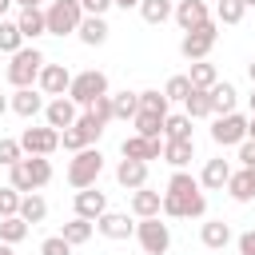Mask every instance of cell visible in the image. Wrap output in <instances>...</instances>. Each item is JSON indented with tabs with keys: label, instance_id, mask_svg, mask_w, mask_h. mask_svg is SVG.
Wrapping results in <instances>:
<instances>
[{
	"label": "cell",
	"instance_id": "1",
	"mask_svg": "<svg viewBox=\"0 0 255 255\" xmlns=\"http://www.w3.org/2000/svg\"><path fill=\"white\" fill-rule=\"evenodd\" d=\"M203 211H207V195H203L199 179L187 167H175L167 187H163L159 215H167V219H203Z\"/></svg>",
	"mask_w": 255,
	"mask_h": 255
},
{
	"label": "cell",
	"instance_id": "2",
	"mask_svg": "<svg viewBox=\"0 0 255 255\" xmlns=\"http://www.w3.org/2000/svg\"><path fill=\"white\" fill-rule=\"evenodd\" d=\"M8 183L24 195V191H40L52 183V159L48 155H24L8 167Z\"/></svg>",
	"mask_w": 255,
	"mask_h": 255
},
{
	"label": "cell",
	"instance_id": "3",
	"mask_svg": "<svg viewBox=\"0 0 255 255\" xmlns=\"http://www.w3.org/2000/svg\"><path fill=\"white\" fill-rule=\"evenodd\" d=\"M44 64H48L44 52H40L36 44H24V48L12 52V60H8V84H12V88H36V76H40Z\"/></svg>",
	"mask_w": 255,
	"mask_h": 255
},
{
	"label": "cell",
	"instance_id": "4",
	"mask_svg": "<svg viewBox=\"0 0 255 255\" xmlns=\"http://www.w3.org/2000/svg\"><path fill=\"white\" fill-rule=\"evenodd\" d=\"M100 175H104V151H100L96 143L72 151V159H68V183H72L76 191H80V187H92Z\"/></svg>",
	"mask_w": 255,
	"mask_h": 255
},
{
	"label": "cell",
	"instance_id": "5",
	"mask_svg": "<svg viewBox=\"0 0 255 255\" xmlns=\"http://www.w3.org/2000/svg\"><path fill=\"white\" fill-rule=\"evenodd\" d=\"M108 76L100 68H84V72H72V84H68V100L76 108H88L96 96H108Z\"/></svg>",
	"mask_w": 255,
	"mask_h": 255
},
{
	"label": "cell",
	"instance_id": "6",
	"mask_svg": "<svg viewBox=\"0 0 255 255\" xmlns=\"http://www.w3.org/2000/svg\"><path fill=\"white\" fill-rule=\"evenodd\" d=\"M131 239L139 243L143 255H167V247H171V227L159 223V215H147V219H135V235H131Z\"/></svg>",
	"mask_w": 255,
	"mask_h": 255
},
{
	"label": "cell",
	"instance_id": "7",
	"mask_svg": "<svg viewBox=\"0 0 255 255\" xmlns=\"http://www.w3.org/2000/svg\"><path fill=\"white\" fill-rule=\"evenodd\" d=\"M44 20H48V36H76L84 8H80V0H52L44 8Z\"/></svg>",
	"mask_w": 255,
	"mask_h": 255
},
{
	"label": "cell",
	"instance_id": "8",
	"mask_svg": "<svg viewBox=\"0 0 255 255\" xmlns=\"http://www.w3.org/2000/svg\"><path fill=\"white\" fill-rule=\"evenodd\" d=\"M215 40H219V24H215V16H211L207 24L183 32V40H179V56H183V60H207L211 48H215Z\"/></svg>",
	"mask_w": 255,
	"mask_h": 255
},
{
	"label": "cell",
	"instance_id": "9",
	"mask_svg": "<svg viewBox=\"0 0 255 255\" xmlns=\"http://www.w3.org/2000/svg\"><path fill=\"white\" fill-rule=\"evenodd\" d=\"M211 139H215L219 147H239V143L247 139V116H239V112L215 116V124H211Z\"/></svg>",
	"mask_w": 255,
	"mask_h": 255
},
{
	"label": "cell",
	"instance_id": "10",
	"mask_svg": "<svg viewBox=\"0 0 255 255\" xmlns=\"http://www.w3.org/2000/svg\"><path fill=\"white\" fill-rule=\"evenodd\" d=\"M20 147H24V155H52L56 147H60V131L56 128H24L20 131Z\"/></svg>",
	"mask_w": 255,
	"mask_h": 255
},
{
	"label": "cell",
	"instance_id": "11",
	"mask_svg": "<svg viewBox=\"0 0 255 255\" xmlns=\"http://www.w3.org/2000/svg\"><path fill=\"white\" fill-rule=\"evenodd\" d=\"M96 231L104 235V239H131L135 235V215H128V211H104L100 219H96Z\"/></svg>",
	"mask_w": 255,
	"mask_h": 255
},
{
	"label": "cell",
	"instance_id": "12",
	"mask_svg": "<svg viewBox=\"0 0 255 255\" xmlns=\"http://www.w3.org/2000/svg\"><path fill=\"white\" fill-rule=\"evenodd\" d=\"M44 92L40 88H16L12 96H8V112H16L20 120H36L40 112H44Z\"/></svg>",
	"mask_w": 255,
	"mask_h": 255
},
{
	"label": "cell",
	"instance_id": "13",
	"mask_svg": "<svg viewBox=\"0 0 255 255\" xmlns=\"http://www.w3.org/2000/svg\"><path fill=\"white\" fill-rule=\"evenodd\" d=\"M120 151H124V159H143V163H151V159L163 155V135L147 139V135H135V131H131V135L120 143Z\"/></svg>",
	"mask_w": 255,
	"mask_h": 255
},
{
	"label": "cell",
	"instance_id": "14",
	"mask_svg": "<svg viewBox=\"0 0 255 255\" xmlns=\"http://www.w3.org/2000/svg\"><path fill=\"white\" fill-rule=\"evenodd\" d=\"M68 84H72L68 64H44L40 76H36V88H40L44 96H68Z\"/></svg>",
	"mask_w": 255,
	"mask_h": 255
},
{
	"label": "cell",
	"instance_id": "15",
	"mask_svg": "<svg viewBox=\"0 0 255 255\" xmlns=\"http://www.w3.org/2000/svg\"><path fill=\"white\" fill-rule=\"evenodd\" d=\"M76 116H80V108H76L68 96H52V100L44 104V124H48V128H56V131L72 128V124H76Z\"/></svg>",
	"mask_w": 255,
	"mask_h": 255
},
{
	"label": "cell",
	"instance_id": "16",
	"mask_svg": "<svg viewBox=\"0 0 255 255\" xmlns=\"http://www.w3.org/2000/svg\"><path fill=\"white\" fill-rule=\"evenodd\" d=\"M171 20H175L183 32H191V28H199V24H207V20H211V8H207L203 0H175Z\"/></svg>",
	"mask_w": 255,
	"mask_h": 255
},
{
	"label": "cell",
	"instance_id": "17",
	"mask_svg": "<svg viewBox=\"0 0 255 255\" xmlns=\"http://www.w3.org/2000/svg\"><path fill=\"white\" fill-rule=\"evenodd\" d=\"M227 179H231V163H227L223 155L207 159V163H203V171H199V187H203V191H223V187H227Z\"/></svg>",
	"mask_w": 255,
	"mask_h": 255
},
{
	"label": "cell",
	"instance_id": "18",
	"mask_svg": "<svg viewBox=\"0 0 255 255\" xmlns=\"http://www.w3.org/2000/svg\"><path fill=\"white\" fill-rule=\"evenodd\" d=\"M104 211H108V195H104L96 183L76 191V215H84V219H100Z\"/></svg>",
	"mask_w": 255,
	"mask_h": 255
},
{
	"label": "cell",
	"instance_id": "19",
	"mask_svg": "<svg viewBox=\"0 0 255 255\" xmlns=\"http://www.w3.org/2000/svg\"><path fill=\"white\" fill-rule=\"evenodd\" d=\"M76 36H80V44H88V48H100V44H108L112 28H108V20H104V16H88V12H84V20H80Z\"/></svg>",
	"mask_w": 255,
	"mask_h": 255
},
{
	"label": "cell",
	"instance_id": "20",
	"mask_svg": "<svg viewBox=\"0 0 255 255\" xmlns=\"http://www.w3.org/2000/svg\"><path fill=\"white\" fill-rule=\"evenodd\" d=\"M16 24H20V36H24V44H28V40L36 44L40 36H48V20H44V8H20Z\"/></svg>",
	"mask_w": 255,
	"mask_h": 255
},
{
	"label": "cell",
	"instance_id": "21",
	"mask_svg": "<svg viewBox=\"0 0 255 255\" xmlns=\"http://www.w3.org/2000/svg\"><path fill=\"white\" fill-rule=\"evenodd\" d=\"M207 96H211V116H227V112H235V104H239V92H235V84H227V80H215V84L207 88Z\"/></svg>",
	"mask_w": 255,
	"mask_h": 255
},
{
	"label": "cell",
	"instance_id": "22",
	"mask_svg": "<svg viewBox=\"0 0 255 255\" xmlns=\"http://www.w3.org/2000/svg\"><path fill=\"white\" fill-rule=\"evenodd\" d=\"M116 183L128 187V191L143 187V183H147V163H143V159H120V163H116Z\"/></svg>",
	"mask_w": 255,
	"mask_h": 255
},
{
	"label": "cell",
	"instance_id": "23",
	"mask_svg": "<svg viewBox=\"0 0 255 255\" xmlns=\"http://www.w3.org/2000/svg\"><path fill=\"white\" fill-rule=\"evenodd\" d=\"M199 243H203L207 251H223V247L231 243V223H223V219L199 223Z\"/></svg>",
	"mask_w": 255,
	"mask_h": 255
},
{
	"label": "cell",
	"instance_id": "24",
	"mask_svg": "<svg viewBox=\"0 0 255 255\" xmlns=\"http://www.w3.org/2000/svg\"><path fill=\"white\" fill-rule=\"evenodd\" d=\"M227 195H231L235 203H251V199H255V167H239V171H231V179H227Z\"/></svg>",
	"mask_w": 255,
	"mask_h": 255
},
{
	"label": "cell",
	"instance_id": "25",
	"mask_svg": "<svg viewBox=\"0 0 255 255\" xmlns=\"http://www.w3.org/2000/svg\"><path fill=\"white\" fill-rule=\"evenodd\" d=\"M28 227H36V223H44L48 219V199L40 195V191H24L20 195V211H16Z\"/></svg>",
	"mask_w": 255,
	"mask_h": 255
},
{
	"label": "cell",
	"instance_id": "26",
	"mask_svg": "<svg viewBox=\"0 0 255 255\" xmlns=\"http://www.w3.org/2000/svg\"><path fill=\"white\" fill-rule=\"evenodd\" d=\"M159 159L171 163V167H187L195 159V139H163V155Z\"/></svg>",
	"mask_w": 255,
	"mask_h": 255
},
{
	"label": "cell",
	"instance_id": "27",
	"mask_svg": "<svg viewBox=\"0 0 255 255\" xmlns=\"http://www.w3.org/2000/svg\"><path fill=\"white\" fill-rule=\"evenodd\" d=\"M159 199H163V191H151L147 183H143V187H135V191H131V215H135V219L159 215Z\"/></svg>",
	"mask_w": 255,
	"mask_h": 255
},
{
	"label": "cell",
	"instance_id": "28",
	"mask_svg": "<svg viewBox=\"0 0 255 255\" xmlns=\"http://www.w3.org/2000/svg\"><path fill=\"white\" fill-rule=\"evenodd\" d=\"M72 247H84L92 235H96V219H84V215H72L68 223H64V231H60Z\"/></svg>",
	"mask_w": 255,
	"mask_h": 255
},
{
	"label": "cell",
	"instance_id": "29",
	"mask_svg": "<svg viewBox=\"0 0 255 255\" xmlns=\"http://www.w3.org/2000/svg\"><path fill=\"white\" fill-rule=\"evenodd\" d=\"M183 116H191V120H207V116H211V96H207V88H191V92H187Z\"/></svg>",
	"mask_w": 255,
	"mask_h": 255
},
{
	"label": "cell",
	"instance_id": "30",
	"mask_svg": "<svg viewBox=\"0 0 255 255\" xmlns=\"http://www.w3.org/2000/svg\"><path fill=\"white\" fill-rule=\"evenodd\" d=\"M175 12V0H139V16L147 24H167Z\"/></svg>",
	"mask_w": 255,
	"mask_h": 255
},
{
	"label": "cell",
	"instance_id": "31",
	"mask_svg": "<svg viewBox=\"0 0 255 255\" xmlns=\"http://www.w3.org/2000/svg\"><path fill=\"white\" fill-rule=\"evenodd\" d=\"M135 112H139V92H116V96H112V116H116V120L131 124Z\"/></svg>",
	"mask_w": 255,
	"mask_h": 255
},
{
	"label": "cell",
	"instance_id": "32",
	"mask_svg": "<svg viewBox=\"0 0 255 255\" xmlns=\"http://www.w3.org/2000/svg\"><path fill=\"white\" fill-rule=\"evenodd\" d=\"M163 120H167V116H155V112H135V116H131V128H135V135L155 139V135H163Z\"/></svg>",
	"mask_w": 255,
	"mask_h": 255
},
{
	"label": "cell",
	"instance_id": "33",
	"mask_svg": "<svg viewBox=\"0 0 255 255\" xmlns=\"http://www.w3.org/2000/svg\"><path fill=\"white\" fill-rule=\"evenodd\" d=\"M28 231H32V227H28L20 215H4V219H0V243H12V247H16V243L28 239Z\"/></svg>",
	"mask_w": 255,
	"mask_h": 255
},
{
	"label": "cell",
	"instance_id": "34",
	"mask_svg": "<svg viewBox=\"0 0 255 255\" xmlns=\"http://www.w3.org/2000/svg\"><path fill=\"white\" fill-rule=\"evenodd\" d=\"M191 116H183V112H167V120H163V139H191Z\"/></svg>",
	"mask_w": 255,
	"mask_h": 255
},
{
	"label": "cell",
	"instance_id": "35",
	"mask_svg": "<svg viewBox=\"0 0 255 255\" xmlns=\"http://www.w3.org/2000/svg\"><path fill=\"white\" fill-rule=\"evenodd\" d=\"M215 24H239L247 16V4L243 0H215Z\"/></svg>",
	"mask_w": 255,
	"mask_h": 255
},
{
	"label": "cell",
	"instance_id": "36",
	"mask_svg": "<svg viewBox=\"0 0 255 255\" xmlns=\"http://www.w3.org/2000/svg\"><path fill=\"white\" fill-rule=\"evenodd\" d=\"M187 80H191V88H211V84L219 80V72H215V64H211V60H191Z\"/></svg>",
	"mask_w": 255,
	"mask_h": 255
},
{
	"label": "cell",
	"instance_id": "37",
	"mask_svg": "<svg viewBox=\"0 0 255 255\" xmlns=\"http://www.w3.org/2000/svg\"><path fill=\"white\" fill-rule=\"evenodd\" d=\"M20 48H24V36H20V24L4 16V20H0V52H8V56H12V52H20Z\"/></svg>",
	"mask_w": 255,
	"mask_h": 255
},
{
	"label": "cell",
	"instance_id": "38",
	"mask_svg": "<svg viewBox=\"0 0 255 255\" xmlns=\"http://www.w3.org/2000/svg\"><path fill=\"white\" fill-rule=\"evenodd\" d=\"M167 96L159 92V88H147V92H139V112H155V116H167Z\"/></svg>",
	"mask_w": 255,
	"mask_h": 255
},
{
	"label": "cell",
	"instance_id": "39",
	"mask_svg": "<svg viewBox=\"0 0 255 255\" xmlns=\"http://www.w3.org/2000/svg\"><path fill=\"white\" fill-rule=\"evenodd\" d=\"M187 92H191V80H187V76H171V80L163 84L167 104H183V100H187Z\"/></svg>",
	"mask_w": 255,
	"mask_h": 255
},
{
	"label": "cell",
	"instance_id": "40",
	"mask_svg": "<svg viewBox=\"0 0 255 255\" xmlns=\"http://www.w3.org/2000/svg\"><path fill=\"white\" fill-rule=\"evenodd\" d=\"M76 128L84 131V139H88V143H100V135H104V124H100L92 112H80V116H76Z\"/></svg>",
	"mask_w": 255,
	"mask_h": 255
},
{
	"label": "cell",
	"instance_id": "41",
	"mask_svg": "<svg viewBox=\"0 0 255 255\" xmlns=\"http://www.w3.org/2000/svg\"><path fill=\"white\" fill-rule=\"evenodd\" d=\"M84 112H92V116H96V120H100V124L108 128V124L116 120V116H112V92H108V96H96V100H92V104H88Z\"/></svg>",
	"mask_w": 255,
	"mask_h": 255
},
{
	"label": "cell",
	"instance_id": "42",
	"mask_svg": "<svg viewBox=\"0 0 255 255\" xmlns=\"http://www.w3.org/2000/svg\"><path fill=\"white\" fill-rule=\"evenodd\" d=\"M60 147H64V151H80V147H92V143H88V139H84V131L72 124V128H64V131H60Z\"/></svg>",
	"mask_w": 255,
	"mask_h": 255
},
{
	"label": "cell",
	"instance_id": "43",
	"mask_svg": "<svg viewBox=\"0 0 255 255\" xmlns=\"http://www.w3.org/2000/svg\"><path fill=\"white\" fill-rule=\"evenodd\" d=\"M16 159H24V147H20V139H0V167H12Z\"/></svg>",
	"mask_w": 255,
	"mask_h": 255
},
{
	"label": "cell",
	"instance_id": "44",
	"mask_svg": "<svg viewBox=\"0 0 255 255\" xmlns=\"http://www.w3.org/2000/svg\"><path fill=\"white\" fill-rule=\"evenodd\" d=\"M16 211H20V191L8 183V187H0V219L4 215H16Z\"/></svg>",
	"mask_w": 255,
	"mask_h": 255
},
{
	"label": "cell",
	"instance_id": "45",
	"mask_svg": "<svg viewBox=\"0 0 255 255\" xmlns=\"http://www.w3.org/2000/svg\"><path fill=\"white\" fill-rule=\"evenodd\" d=\"M40 255H72V243H68L64 235H48V239L40 243Z\"/></svg>",
	"mask_w": 255,
	"mask_h": 255
},
{
	"label": "cell",
	"instance_id": "46",
	"mask_svg": "<svg viewBox=\"0 0 255 255\" xmlns=\"http://www.w3.org/2000/svg\"><path fill=\"white\" fill-rule=\"evenodd\" d=\"M235 151H239V155H235V159H239V163H243V167H255V139H251V135H247V139H243V143H239V147H235Z\"/></svg>",
	"mask_w": 255,
	"mask_h": 255
},
{
	"label": "cell",
	"instance_id": "47",
	"mask_svg": "<svg viewBox=\"0 0 255 255\" xmlns=\"http://www.w3.org/2000/svg\"><path fill=\"white\" fill-rule=\"evenodd\" d=\"M80 8H84L88 16H104V12L112 8V0H80Z\"/></svg>",
	"mask_w": 255,
	"mask_h": 255
},
{
	"label": "cell",
	"instance_id": "48",
	"mask_svg": "<svg viewBox=\"0 0 255 255\" xmlns=\"http://www.w3.org/2000/svg\"><path fill=\"white\" fill-rule=\"evenodd\" d=\"M235 247H239V255H255V231H243L235 239Z\"/></svg>",
	"mask_w": 255,
	"mask_h": 255
},
{
	"label": "cell",
	"instance_id": "49",
	"mask_svg": "<svg viewBox=\"0 0 255 255\" xmlns=\"http://www.w3.org/2000/svg\"><path fill=\"white\" fill-rule=\"evenodd\" d=\"M112 4H116V8H124V12H128V8H139V0H112Z\"/></svg>",
	"mask_w": 255,
	"mask_h": 255
},
{
	"label": "cell",
	"instance_id": "50",
	"mask_svg": "<svg viewBox=\"0 0 255 255\" xmlns=\"http://www.w3.org/2000/svg\"><path fill=\"white\" fill-rule=\"evenodd\" d=\"M12 4H16V0H0V20L8 16V8H12Z\"/></svg>",
	"mask_w": 255,
	"mask_h": 255
},
{
	"label": "cell",
	"instance_id": "51",
	"mask_svg": "<svg viewBox=\"0 0 255 255\" xmlns=\"http://www.w3.org/2000/svg\"><path fill=\"white\" fill-rule=\"evenodd\" d=\"M16 4H20V8H40L44 0H16Z\"/></svg>",
	"mask_w": 255,
	"mask_h": 255
},
{
	"label": "cell",
	"instance_id": "52",
	"mask_svg": "<svg viewBox=\"0 0 255 255\" xmlns=\"http://www.w3.org/2000/svg\"><path fill=\"white\" fill-rule=\"evenodd\" d=\"M0 255H16V247L12 243H0Z\"/></svg>",
	"mask_w": 255,
	"mask_h": 255
},
{
	"label": "cell",
	"instance_id": "53",
	"mask_svg": "<svg viewBox=\"0 0 255 255\" xmlns=\"http://www.w3.org/2000/svg\"><path fill=\"white\" fill-rule=\"evenodd\" d=\"M247 76H251V88H255V60L247 64Z\"/></svg>",
	"mask_w": 255,
	"mask_h": 255
},
{
	"label": "cell",
	"instance_id": "54",
	"mask_svg": "<svg viewBox=\"0 0 255 255\" xmlns=\"http://www.w3.org/2000/svg\"><path fill=\"white\" fill-rule=\"evenodd\" d=\"M4 112H8V96L0 92V116H4Z\"/></svg>",
	"mask_w": 255,
	"mask_h": 255
},
{
	"label": "cell",
	"instance_id": "55",
	"mask_svg": "<svg viewBox=\"0 0 255 255\" xmlns=\"http://www.w3.org/2000/svg\"><path fill=\"white\" fill-rule=\"evenodd\" d=\"M247 135H251V139H255V116H251V120H247Z\"/></svg>",
	"mask_w": 255,
	"mask_h": 255
},
{
	"label": "cell",
	"instance_id": "56",
	"mask_svg": "<svg viewBox=\"0 0 255 255\" xmlns=\"http://www.w3.org/2000/svg\"><path fill=\"white\" fill-rule=\"evenodd\" d=\"M247 100H251V116H255V88H251V96H247Z\"/></svg>",
	"mask_w": 255,
	"mask_h": 255
},
{
	"label": "cell",
	"instance_id": "57",
	"mask_svg": "<svg viewBox=\"0 0 255 255\" xmlns=\"http://www.w3.org/2000/svg\"><path fill=\"white\" fill-rule=\"evenodd\" d=\"M243 4H247V8H255V0H243Z\"/></svg>",
	"mask_w": 255,
	"mask_h": 255
}]
</instances>
